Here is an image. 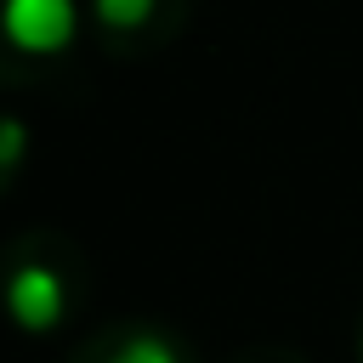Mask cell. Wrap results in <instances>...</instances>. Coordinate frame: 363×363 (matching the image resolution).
<instances>
[{
    "label": "cell",
    "instance_id": "2",
    "mask_svg": "<svg viewBox=\"0 0 363 363\" xmlns=\"http://www.w3.org/2000/svg\"><path fill=\"white\" fill-rule=\"evenodd\" d=\"M62 306H68L62 278H57L45 261H23V267L6 278V312H11L23 329H34V335L57 329V323H62Z\"/></svg>",
    "mask_w": 363,
    "mask_h": 363
},
{
    "label": "cell",
    "instance_id": "4",
    "mask_svg": "<svg viewBox=\"0 0 363 363\" xmlns=\"http://www.w3.org/2000/svg\"><path fill=\"white\" fill-rule=\"evenodd\" d=\"M108 363H176V352L164 335H130V340H119V352Z\"/></svg>",
    "mask_w": 363,
    "mask_h": 363
},
{
    "label": "cell",
    "instance_id": "6",
    "mask_svg": "<svg viewBox=\"0 0 363 363\" xmlns=\"http://www.w3.org/2000/svg\"><path fill=\"white\" fill-rule=\"evenodd\" d=\"M357 357H363V340H357Z\"/></svg>",
    "mask_w": 363,
    "mask_h": 363
},
{
    "label": "cell",
    "instance_id": "5",
    "mask_svg": "<svg viewBox=\"0 0 363 363\" xmlns=\"http://www.w3.org/2000/svg\"><path fill=\"white\" fill-rule=\"evenodd\" d=\"M23 153H28V125H23V119H11V113H0V176H6V170H17V164H23Z\"/></svg>",
    "mask_w": 363,
    "mask_h": 363
},
{
    "label": "cell",
    "instance_id": "1",
    "mask_svg": "<svg viewBox=\"0 0 363 363\" xmlns=\"http://www.w3.org/2000/svg\"><path fill=\"white\" fill-rule=\"evenodd\" d=\"M79 34L74 0H6L0 6V40L11 57H57Z\"/></svg>",
    "mask_w": 363,
    "mask_h": 363
},
{
    "label": "cell",
    "instance_id": "3",
    "mask_svg": "<svg viewBox=\"0 0 363 363\" xmlns=\"http://www.w3.org/2000/svg\"><path fill=\"white\" fill-rule=\"evenodd\" d=\"M164 6H170V0H91L96 23H102L108 34H142Z\"/></svg>",
    "mask_w": 363,
    "mask_h": 363
}]
</instances>
